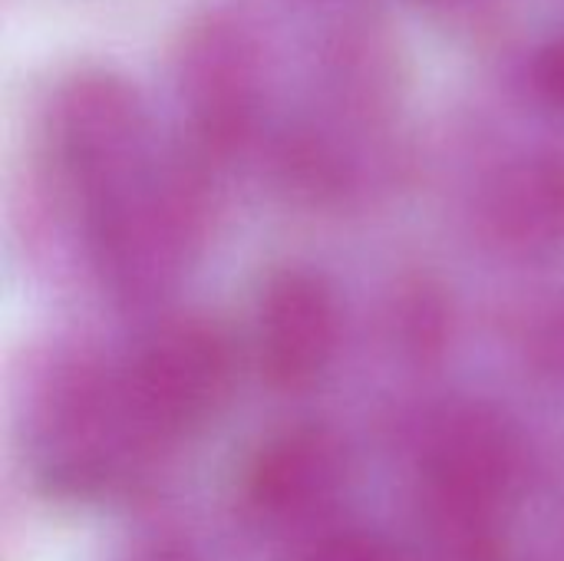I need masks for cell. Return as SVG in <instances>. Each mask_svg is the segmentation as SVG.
<instances>
[{
    "label": "cell",
    "mask_w": 564,
    "mask_h": 561,
    "mask_svg": "<svg viewBox=\"0 0 564 561\" xmlns=\"http://www.w3.org/2000/svg\"><path fill=\"white\" fill-rule=\"evenodd\" d=\"M337 337V314L327 284L307 271L271 278L261 301L258 347L261 370L281 390H301L327 367Z\"/></svg>",
    "instance_id": "obj_2"
},
{
    "label": "cell",
    "mask_w": 564,
    "mask_h": 561,
    "mask_svg": "<svg viewBox=\"0 0 564 561\" xmlns=\"http://www.w3.org/2000/svg\"><path fill=\"white\" fill-rule=\"evenodd\" d=\"M535 79H539V89L545 93V99L564 109V36L542 50Z\"/></svg>",
    "instance_id": "obj_4"
},
{
    "label": "cell",
    "mask_w": 564,
    "mask_h": 561,
    "mask_svg": "<svg viewBox=\"0 0 564 561\" xmlns=\"http://www.w3.org/2000/svg\"><path fill=\"white\" fill-rule=\"evenodd\" d=\"M317 561H380V555L370 546H357V542H337L334 549H327Z\"/></svg>",
    "instance_id": "obj_5"
},
{
    "label": "cell",
    "mask_w": 564,
    "mask_h": 561,
    "mask_svg": "<svg viewBox=\"0 0 564 561\" xmlns=\"http://www.w3.org/2000/svg\"><path fill=\"white\" fill-rule=\"evenodd\" d=\"M231 350L225 337L198 321L165 327L142 354L132 397L155 430H182L202 420L228 390Z\"/></svg>",
    "instance_id": "obj_1"
},
{
    "label": "cell",
    "mask_w": 564,
    "mask_h": 561,
    "mask_svg": "<svg viewBox=\"0 0 564 561\" xmlns=\"http://www.w3.org/2000/svg\"><path fill=\"white\" fill-rule=\"evenodd\" d=\"M502 225L519 238H552L564 231V162L529 169L502 195Z\"/></svg>",
    "instance_id": "obj_3"
}]
</instances>
